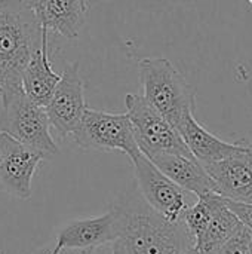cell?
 <instances>
[{
    "label": "cell",
    "instance_id": "obj_1",
    "mask_svg": "<svg viewBox=\"0 0 252 254\" xmlns=\"http://www.w3.org/2000/svg\"><path fill=\"white\" fill-rule=\"evenodd\" d=\"M120 232L113 254H183L195 244L183 220L168 222L143 199L138 190L120 196Z\"/></svg>",
    "mask_w": 252,
    "mask_h": 254
},
{
    "label": "cell",
    "instance_id": "obj_2",
    "mask_svg": "<svg viewBox=\"0 0 252 254\" xmlns=\"http://www.w3.org/2000/svg\"><path fill=\"white\" fill-rule=\"evenodd\" d=\"M43 27L22 0H0V91L22 88V73L40 48Z\"/></svg>",
    "mask_w": 252,
    "mask_h": 254
},
{
    "label": "cell",
    "instance_id": "obj_3",
    "mask_svg": "<svg viewBox=\"0 0 252 254\" xmlns=\"http://www.w3.org/2000/svg\"><path fill=\"white\" fill-rule=\"evenodd\" d=\"M144 98L175 128L195 115L196 92L181 71L166 58L147 57L138 63Z\"/></svg>",
    "mask_w": 252,
    "mask_h": 254
},
{
    "label": "cell",
    "instance_id": "obj_4",
    "mask_svg": "<svg viewBox=\"0 0 252 254\" xmlns=\"http://www.w3.org/2000/svg\"><path fill=\"white\" fill-rule=\"evenodd\" d=\"M45 107L34 104L24 88L0 91V132L46 156L59 152L49 131Z\"/></svg>",
    "mask_w": 252,
    "mask_h": 254
},
{
    "label": "cell",
    "instance_id": "obj_5",
    "mask_svg": "<svg viewBox=\"0 0 252 254\" xmlns=\"http://www.w3.org/2000/svg\"><path fill=\"white\" fill-rule=\"evenodd\" d=\"M73 138L83 150H120L129 156L131 162L141 155L126 113H108L86 107Z\"/></svg>",
    "mask_w": 252,
    "mask_h": 254
},
{
    "label": "cell",
    "instance_id": "obj_6",
    "mask_svg": "<svg viewBox=\"0 0 252 254\" xmlns=\"http://www.w3.org/2000/svg\"><path fill=\"white\" fill-rule=\"evenodd\" d=\"M125 106L143 155L151 156L159 153H177L193 156L183 141L178 129L171 125L144 98V95L126 94Z\"/></svg>",
    "mask_w": 252,
    "mask_h": 254
},
{
    "label": "cell",
    "instance_id": "obj_7",
    "mask_svg": "<svg viewBox=\"0 0 252 254\" xmlns=\"http://www.w3.org/2000/svg\"><path fill=\"white\" fill-rule=\"evenodd\" d=\"M135 182L143 199L168 222H180L186 210L195 202L190 192L169 180L143 153L132 161Z\"/></svg>",
    "mask_w": 252,
    "mask_h": 254
},
{
    "label": "cell",
    "instance_id": "obj_8",
    "mask_svg": "<svg viewBox=\"0 0 252 254\" xmlns=\"http://www.w3.org/2000/svg\"><path fill=\"white\" fill-rule=\"evenodd\" d=\"M85 109V83L80 77L79 63H70L65 65L50 100L45 106L49 125L61 138L73 135Z\"/></svg>",
    "mask_w": 252,
    "mask_h": 254
},
{
    "label": "cell",
    "instance_id": "obj_9",
    "mask_svg": "<svg viewBox=\"0 0 252 254\" xmlns=\"http://www.w3.org/2000/svg\"><path fill=\"white\" fill-rule=\"evenodd\" d=\"M45 153L21 144L0 132V192L18 198H31V180Z\"/></svg>",
    "mask_w": 252,
    "mask_h": 254
},
{
    "label": "cell",
    "instance_id": "obj_10",
    "mask_svg": "<svg viewBox=\"0 0 252 254\" xmlns=\"http://www.w3.org/2000/svg\"><path fill=\"white\" fill-rule=\"evenodd\" d=\"M203 167L215 185V193L229 201L252 204V146L245 144L229 158Z\"/></svg>",
    "mask_w": 252,
    "mask_h": 254
},
{
    "label": "cell",
    "instance_id": "obj_11",
    "mask_svg": "<svg viewBox=\"0 0 252 254\" xmlns=\"http://www.w3.org/2000/svg\"><path fill=\"white\" fill-rule=\"evenodd\" d=\"M120 232V210L113 204L107 213L98 217L73 220L65 225L56 240V246L71 249H97L113 243Z\"/></svg>",
    "mask_w": 252,
    "mask_h": 254
},
{
    "label": "cell",
    "instance_id": "obj_12",
    "mask_svg": "<svg viewBox=\"0 0 252 254\" xmlns=\"http://www.w3.org/2000/svg\"><path fill=\"white\" fill-rule=\"evenodd\" d=\"M146 156V155H144ZM169 180L192 195L202 196L215 192V185L205 167L195 158L177 153H159L147 156Z\"/></svg>",
    "mask_w": 252,
    "mask_h": 254
},
{
    "label": "cell",
    "instance_id": "obj_13",
    "mask_svg": "<svg viewBox=\"0 0 252 254\" xmlns=\"http://www.w3.org/2000/svg\"><path fill=\"white\" fill-rule=\"evenodd\" d=\"M61 76L52 70L49 61V31L43 27L40 48L33 54L22 73L25 95L37 106L45 107L50 100Z\"/></svg>",
    "mask_w": 252,
    "mask_h": 254
},
{
    "label": "cell",
    "instance_id": "obj_14",
    "mask_svg": "<svg viewBox=\"0 0 252 254\" xmlns=\"http://www.w3.org/2000/svg\"><path fill=\"white\" fill-rule=\"evenodd\" d=\"M177 129L190 153L202 165L226 159L245 146L244 143H227L211 134L195 119V115H187Z\"/></svg>",
    "mask_w": 252,
    "mask_h": 254
},
{
    "label": "cell",
    "instance_id": "obj_15",
    "mask_svg": "<svg viewBox=\"0 0 252 254\" xmlns=\"http://www.w3.org/2000/svg\"><path fill=\"white\" fill-rule=\"evenodd\" d=\"M85 0H43L37 13L42 27L65 39H77L86 22Z\"/></svg>",
    "mask_w": 252,
    "mask_h": 254
},
{
    "label": "cell",
    "instance_id": "obj_16",
    "mask_svg": "<svg viewBox=\"0 0 252 254\" xmlns=\"http://www.w3.org/2000/svg\"><path fill=\"white\" fill-rule=\"evenodd\" d=\"M239 225V219L227 207L226 199L221 196V201L215 207L205 232L195 241V247H198L203 254H215L217 250L235 234Z\"/></svg>",
    "mask_w": 252,
    "mask_h": 254
},
{
    "label": "cell",
    "instance_id": "obj_17",
    "mask_svg": "<svg viewBox=\"0 0 252 254\" xmlns=\"http://www.w3.org/2000/svg\"><path fill=\"white\" fill-rule=\"evenodd\" d=\"M251 247L252 231L241 223L235 234L217 250L215 254H248Z\"/></svg>",
    "mask_w": 252,
    "mask_h": 254
},
{
    "label": "cell",
    "instance_id": "obj_18",
    "mask_svg": "<svg viewBox=\"0 0 252 254\" xmlns=\"http://www.w3.org/2000/svg\"><path fill=\"white\" fill-rule=\"evenodd\" d=\"M226 199V198H224ZM227 207L235 213V216L239 219V222L242 225H245L247 228H250L252 231V204L247 202H236V201H229L226 199Z\"/></svg>",
    "mask_w": 252,
    "mask_h": 254
},
{
    "label": "cell",
    "instance_id": "obj_19",
    "mask_svg": "<svg viewBox=\"0 0 252 254\" xmlns=\"http://www.w3.org/2000/svg\"><path fill=\"white\" fill-rule=\"evenodd\" d=\"M95 249H71V247H61V246H53L49 254H94Z\"/></svg>",
    "mask_w": 252,
    "mask_h": 254
},
{
    "label": "cell",
    "instance_id": "obj_20",
    "mask_svg": "<svg viewBox=\"0 0 252 254\" xmlns=\"http://www.w3.org/2000/svg\"><path fill=\"white\" fill-rule=\"evenodd\" d=\"M22 1L27 3L36 13H39V10L42 7V3H43V0H22Z\"/></svg>",
    "mask_w": 252,
    "mask_h": 254
},
{
    "label": "cell",
    "instance_id": "obj_21",
    "mask_svg": "<svg viewBox=\"0 0 252 254\" xmlns=\"http://www.w3.org/2000/svg\"><path fill=\"white\" fill-rule=\"evenodd\" d=\"M183 254H203V253H202L198 247H195V244H193L192 247H189V249H187V250H186Z\"/></svg>",
    "mask_w": 252,
    "mask_h": 254
},
{
    "label": "cell",
    "instance_id": "obj_22",
    "mask_svg": "<svg viewBox=\"0 0 252 254\" xmlns=\"http://www.w3.org/2000/svg\"><path fill=\"white\" fill-rule=\"evenodd\" d=\"M248 254H252V247H251V250H250V253H248Z\"/></svg>",
    "mask_w": 252,
    "mask_h": 254
},
{
    "label": "cell",
    "instance_id": "obj_23",
    "mask_svg": "<svg viewBox=\"0 0 252 254\" xmlns=\"http://www.w3.org/2000/svg\"><path fill=\"white\" fill-rule=\"evenodd\" d=\"M46 254H49V252H48V253H46Z\"/></svg>",
    "mask_w": 252,
    "mask_h": 254
}]
</instances>
